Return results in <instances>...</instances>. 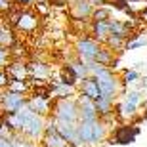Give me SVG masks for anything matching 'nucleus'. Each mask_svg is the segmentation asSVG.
Listing matches in <instances>:
<instances>
[{
	"mask_svg": "<svg viewBox=\"0 0 147 147\" xmlns=\"http://www.w3.org/2000/svg\"><path fill=\"white\" fill-rule=\"evenodd\" d=\"M92 76L98 82L99 90H101V96H111V98L117 99L119 94L124 92V84L120 80V76L113 69H109V67H99Z\"/></svg>",
	"mask_w": 147,
	"mask_h": 147,
	"instance_id": "nucleus-1",
	"label": "nucleus"
},
{
	"mask_svg": "<svg viewBox=\"0 0 147 147\" xmlns=\"http://www.w3.org/2000/svg\"><path fill=\"white\" fill-rule=\"evenodd\" d=\"M55 120H67V122H78V105L76 98H59L52 103Z\"/></svg>",
	"mask_w": 147,
	"mask_h": 147,
	"instance_id": "nucleus-2",
	"label": "nucleus"
},
{
	"mask_svg": "<svg viewBox=\"0 0 147 147\" xmlns=\"http://www.w3.org/2000/svg\"><path fill=\"white\" fill-rule=\"evenodd\" d=\"M99 48H101V42H98L96 38L88 36V34H84V36H80V38H76V42H75L76 59H80L82 63H90V61L96 59V55H98Z\"/></svg>",
	"mask_w": 147,
	"mask_h": 147,
	"instance_id": "nucleus-3",
	"label": "nucleus"
},
{
	"mask_svg": "<svg viewBox=\"0 0 147 147\" xmlns=\"http://www.w3.org/2000/svg\"><path fill=\"white\" fill-rule=\"evenodd\" d=\"M38 25H40V17H38L34 11H31V10H19L17 19H16V23H13L11 27L16 29V31L25 33V34H31V33H34V31L38 29Z\"/></svg>",
	"mask_w": 147,
	"mask_h": 147,
	"instance_id": "nucleus-4",
	"label": "nucleus"
},
{
	"mask_svg": "<svg viewBox=\"0 0 147 147\" xmlns=\"http://www.w3.org/2000/svg\"><path fill=\"white\" fill-rule=\"evenodd\" d=\"M142 128L136 124H124V126H119L115 130L113 138H111V143L115 145H132L136 142V138L140 136Z\"/></svg>",
	"mask_w": 147,
	"mask_h": 147,
	"instance_id": "nucleus-5",
	"label": "nucleus"
},
{
	"mask_svg": "<svg viewBox=\"0 0 147 147\" xmlns=\"http://www.w3.org/2000/svg\"><path fill=\"white\" fill-rule=\"evenodd\" d=\"M44 126H46V117H40V115L33 113L31 119L23 124L21 134H25V136L31 138V140H40L42 134H44Z\"/></svg>",
	"mask_w": 147,
	"mask_h": 147,
	"instance_id": "nucleus-6",
	"label": "nucleus"
},
{
	"mask_svg": "<svg viewBox=\"0 0 147 147\" xmlns=\"http://www.w3.org/2000/svg\"><path fill=\"white\" fill-rule=\"evenodd\" d=\"M27 103V96L25 94H17V92H8L6 90L4 98L0 99V109L2 113H16Z\"/></svg>",
	"mask_w": 147,
	"mask_h": 147,
	"instance_id": "nucleus-7",
	"label": "nucleus"
},
{
	"mask_svg": "<svg viewBox=\"0 0 147 147\" xmlns=\"http://www.w3.org/2000/svg\"><path fill=\"white\" fill-rule=\"evenodd\" d=\"M42 142H44V147H67V145H69V143L61 138V134L57 132L54 119L48 120V122H46V126H44Z\"/></svg>",
	"mask_w": 147,
	"mask_h": 147,
	"instance_id": "nucleus-8",
	"label": "nucleus"
},
{
	"mask_svg": "<svg viewBox=\"0 0 147 147\" xmlns=\"http://www.w3.org/2000/svg\"><path fill=\"white\" fill-rule=\"evenodd\" d=\"M76 105H78V120H84V122H92V120L99 119L98 113H96V105H94V99L86 98L84 94H78V98H76Z\"/></svg>",
	"mask_w": 147,
	"mask_h": 147,
	"instance_id": "nucleus-9",
	"label": "nucleus"
},
{
	"mask_svg": "<svg viewBox=\"0 0 147 147\" xmlns=\"http://www.w3.org/2000/svg\"><path fill=\"white\" fill-rule=\"evenodd\" d=\"M94 105H96V113H98V117L103 122H107V120H111L115 117V98H111V96H99L96 101H94Z\"/></svg>",
	"mask_w": 147,
	"mask_h": 147,
	"instance_id": "nucleus-10",
	"label": "nucleus"
},
{
	"mask_svg": "<svg viewBox=\"0 0 147 147\" xmlns=\"http://www.w3.org/2000/svg\"><path fill=\"white\" fill-rule=\"evenodd\" d=\"M6 75L10 80H27L29 78V71H27V63L21 59H11L8 65L4 67Z\"/></svg>",
	"mask_w": 147,
	"mask_h": 147,
	"instance_id": "nucleus-11",
	"label": "nucleus"
},
{
	"mask_svg": "<svg viewBox=\"0 0 147 147\" xmlns=\"http://www.w3.org/2000/svg\"><path fill=\"white\" fill-rule=\"evenodd\" d=\"M27 107L33 111V113L40 115V117H48L50 111H52L50 98H40V96H31V98H27Z\"/></svg>",
	"mask_w": 147,
	"mask_h": 147,
	"instance_id": "nucleus-12",
	"label": "nucleus"
},
{
	"mask_svg": "<svg viewBox=\"0 0 147 147\" xmlns=\"http://www.w3.org/2000/svg\"><path fill=\"white\" fill-rule=\"evenodd\" d=\"M55 128H57V132L61 134V138L65 140L69 145H75V138H76V124L78 122H67V120H55Z\"/></svg>",
	"mask_w": 147,
	"mask_h": 147,
	"instance_id": "nucleus-13",
	"label": "nucleus"
},
{
	"mask_svg": "<svg viewBox=\"0 0 147 147\" xmlns=\"http://www.w3.org/2000/svg\"><path fill=\"white\" fill-rule=\"evenodd\" d=\"M92 11H94V6L90 0H73L71 16L75 19H90Z\"/></svg>",
	"mask_w": 147,
	"mask_h": 147,
	"instance_id": "nucleus-14",
	"label": "nucleus"
},
{
	"mask_svg": "<svg viewBox=\"0 0 147 147\" xmlns=\"http://www.w3.org/2000/svg\"><path fill=\"white\" fill-rule=\"evenodd\" d=\"M90 34H92V38H96L98 42L103 44L105 38L111 34V17L105 19V21H92V25H90Z\"/></svg>",
	"mask_w": 147,
	"mask_h": 147,
	"instance_id": "nucleus-15",
	"label": "nucleus"
},
{
	"mask_svg": "<svg viewBox=\"0 0 147 147\" xmlns=\"http://www.w3.org/2000/svg\"><path fill=\"white\" fill-rule=\"evenodd\" d=\"M115 117H119L120 120H134L138 117V105L122 99L120 103L115 105Z\"/></svg>",
	"mask_w": 147,
	"mask_h": 147,
	"instance_id": "nucleus-16",
	"label": "nucleus"
},
{
	"mask_svg": "<svg viewBox=\"0 0 147 147\" xmlns=\"http://www.w3.org/2000/svg\"><path fill=\"white\" fill-rule=\"evenodd\" d=\"M78 84H80V94H84L86 98H90V99H94V101H96V99L101 96V90H99L98 82H96V78H94L92 75L86 76L84 80H80Z\"/></svg>",
	"mask_w": 147,
	"mask_h": 147,
	"instance_id": "nucleus-17",
	"label": "nucleus"
},
{
	"mask_svg": "<svg viewBox=\"0 0 147 147\" xmlns=\"http://www.w3.org/2000/svg\"><path fill=\"white\" fill-rule=\"evenodd\" d=\"M27 71H29V76H33L34 80H44L52 75V69L50 65L42 63V61H31L27 63Z\"/></svg>",
	"mask_w": 147,
	"mask_h": 147,
	"instance_id": "nucleus-18",
	"label": "nucleus"
},
{
	"mask_svg": "<svg viewBox=\"0 0 147 147\" xmlns=\"http://www.w3.org/2000/svg\"><path fill=\"white\" fill-rule=\"evenodd\" d=\"M73 96H75V86H71V84H63L59 80L50 84V98L59 99V98H73Z\"/></svg>",
	"mask_w": 147,
	"mask_h": 147,
	"instance_id": "nucleus-19",
	"label": "nucleus"
},
{
	"mask_svg": "<svg viewBox=\"0 0 147 147\" xmlns=\"http://www.w3.org/2000/svg\"><path fill=\"white\" fill-rule=\"evenodd\" d=\"M94 61H96L98 65L109 67V69H113L115 63H117V59H115V52L109 50L107 46H103V44H101V48H99V52H98V55H96V59H94Z\"/></svg>",
	"mask_w": 147,
	"mask_h": 147,
	"instance_id": "nucleus-20",
	"label": "nucleus"
},
{
	"mask_svg": "<svg viewBox=\"0 0 147 147\" xmlns=\"http://www.w3.org/2000/svg\"><path fill=\"white\" fill-rule=\"evenodd\" d=\"M65 67L73 73V76L76 78V82H80V80H84L86 76H90V71H88L86 63H82L80 59H73V61H69Z\"/></svg>",
	"mask_w": 147,
	"mask_h": 147,
	"instance_id": "nucleus-21",
	"label": "nucleus"
},
{
	"mask_svg": "<svg viewBox=\"0 0 147 147\" xmlns=\"http://www.w3.org/2000/svg\"><path fill=\"white\" fill-rule=\"evenodd\" d=\"M16 42H17V38H16L13 29H11L10 25H4V23H0V46H2V48H8V50H10Z\"/></svg>",
	"mask_w": 147,
	"mask_h": 147,
	"instance_id": "nucleus-22",
	"label": "nucleus"
},
{
	"mask_svg": "<svg viewBox=\"0 0 147 147\" xmlns=\"http://www.w3.org/2000/svg\"><path fill=\"white\" fill-rule=\"evenodd\" d=\"M124 44H126V38L119 36V34H109V36L105 38L103 46H107V48L113 50V52H122V50H124Z\"/></svg>",
	"mask_w": 147,
	"mask_h": 147,
	"instance_id": "nucleus-23",
	"label": "nucleus"
},
{
	"mask_svg": "<svg viewBox=\"0 0 147 147\" xmlns=\"http://www.w3.org/2000/svg\"><path fill=\"white\" fill-rule=\"evenodd\" d=\"M10 142H11V147H36L34 140L27 138L25 134H21V132H17V134H13V138H11Z\"/></svg>",
	"mask_w": 147,
	"mask_h": 147,
	"instance_id": "nucleus-24",
	"label": "nucleus"
},
{
	"mask_svg": "<svg viewBox=\"0 0 147 147\" xmlns=\"http://www.w3.org/2000/svg\"><path fill=\"white\" fill-rule=\"evenodd\" d=\"M109 17H111V8H107V6H96L92 16H90V19L92 21H105Z\"/></svg>",
	"mask_w": 147,
	"mask_h": 147,
	"instance_id": "nucleus-25",
	"label": "nucleus"
},
{
	"mask_svg": "<svg viewBox=\"0 0 147 147\" xmlns=\"http://www.w3.org/2000/svg\"><path fill=\"white\" fill-rule=\"evenodd\" d=\"M29 88L31 86L27 84V80H10L8 86H6V90L8 92H17V94H27Z\"/></svg>",
	"mask_w": 147,
	"mask_h": 147,
	"instance_id": "nucleus-26",
	"label": "nucleus"
},
{
	"mask_svg": "<svg viewBox=\"0 0 147 147\" xmlns=\"http://www.w3.org/2000/svg\"><path fill=\"white\" fill-rule=\"evenodd\" d=\"M124 99L130 101V103H134V105H140L145 99V96H143L142 90H130V92H124Z\"/></svg>",
	"mask_w": 147,
	"mask_h": 147,
	"instance_id": "nucleus-27",
	"label": "nucleus"
},
{
	"mask_svg": "<svg viewBox=\"0 0 147 147\" xmlns=\"http://www.w3.org/2000/svg\"><path fill=\"white\" fill-rule=\"evenodd\" d=\"M140 71H136V69H126L124 75H122V84H132V82H138V78H140Z\"/></svg>",
	"mask_w": 147,
	"mask_h": 147,
	"instance_id": "nucleus-28",
	"label": "nucleus"
},
{
	"mask_svg": "<svg viewBox=\"0 0 147 147\" xmlns=\"http://www.w3.org/2000/svg\"><path fill=\"white\" fill-rule=\"evenodd\" d=\"M147 46V38H130V40H126L124 44V50H138V48H143Z\"/></svg>",
	"mask_w": 147,
	"mask_h": 147,
	"instance_id": "nucleus-29",
	"label": "nucleus"
},
{
	"mask_svg": "<svg viewBox=\"0 0 147 147\" xmlns=\"http://www.w3.org/2000/svg\"><path fill=\"white\" fill-rule=\"evenodd\" d=\"M10 61H11V50L2 48V46H0V69H4Z\"/></svg>",
	"mask_w": 147,
	"mask_h": 147,
	"instance_id": "nucleus-30",
	"label": "nucleus"
},
{
	"mask_svg": "<svg viewBox=\"0 0 147 147\" xmlns=\"http://www.w3.org/2000/svg\"><path fill=\"white\" fill-rule=\"evenodd\" d=\"M13 134H17V132H13L10 126L2 120V122H0V138H4V140H11V138H13Z\"/></svg>",
	"mask_w": 147,
	"mask_h": 147,
	"instance_id": "nucleus-31",
	"label": "nucleus"
},
{
	"mask_svg": "<svg viewBox=\"0 0 147 147\" xmlns=\"http://www.w3.org/2000/svg\"><path fill=\"white\" fill-rule=\"evenodd\" d=\"M11 8H13V2L11 0H0V16H6Z\"/></svg>",
	"mask_w": 147,
	"mask_h": 147,
	"instance_id": "nucleus-32",
	"label": "nucleus"
},
{
	"mask_svg": "<svg viewBox=\"0 0 147 147\" xmlns=\"http://www.w3.org/2000/svg\"><path fill=\"white\" fill-rule=\"evenodd\" d=\"M17 8H29V6H33L36 0H11Z\"/></svg>",
	"mask_w": 147,
	"mask_h": 147,
	"instance_id": "nucleus-33",
	"label": "nucleus"
},
{
	"mask_svg": "<svg viewBox=\"0 0 147 147\" xmlns=\"http://www.w3.org/2000/svg\"><path fill=\"white\" fill-rule=\"evenodd\" d=\"M136 90H142V92H145V90H147V75L138 78V88H136Z\"/></svg>",
	"mask_w": 147,
	"mask_h": 147,
	"instance_id": "nucleus-34",
	"label": "nucleus"
},
{
	"mask_svg": "<svg viewBox=\"0 0 147 147\" xmlns=\"http://www.w3.org/2000/svg\"><path fill=\"white\" fill-rule=\"evenodd\" d=\"M8 82H10V78H8L6 71H4V69H0V88H6V86H8Z\"/></svg>",
	"mask_w": 147,
	"mask_h": 147,
	"instance_id": "nucleus-35",
	"label": "nucleus"
},
{
	"mask_svg": "<svg viewBox=\"0 0 147 147\" xmlns=\"http://www.w3.org/2000/svg\"><path fill=\"white\" fill-rule=\"evenodd\" d=\"M0 147H11V142H10V140H4V138H0Z\"/></svg>",
	"mask_w": 147,
	"mask_h": 147,
	"instance_id": "nucleus-36",
	"label": "nucleus"
},
{
	"mask_svg": "<svg viewBox=\"0 0 147 147\" xmlns=\"http://www.w3.org/2000/svg\"><path fill=\"white\" fill-rule=\"evenodd\" d=\"M90 2H92V6L96 8V6H103L105 2H107V0H90Z\"/></svg>",
	"mask_w": 147,
	"mask_h": 147,
	"instance_id": "nucleus-37",
	"label": "nucleus"
},
{
	"mask_svg": "<svg viewBox=\"0 0 147 147\" xmlns=\"http://www.w3.org/2000/svg\"><path fill=\"white\" fill-rule=\"evenodd\" d=\"M143 120H147V109L143 111Z\"/></svg>",
	"mask_w": 147,
	"mask_h": 147,
	"instance_id": "nucleus-38",
	"label": "nucleus"
},
{
	"mask_svg": "<svg viewBox=\"0 0 147 147\" xmlns=\"http://www.w3.org/2000/svg\"><path fill=\"white\" fill-rule=\"evenodd\" d=\"M0 122H2V117H0Z\"/></svg>",
	"mask_w": 147,
	"mask_h": 147,
	"instance_id": "nucleus-39",
	"label": "nucleus"
},
{
	"mask_svg": "<svg viewBox=\"0 0 147 147\" xmlns=\"http://www.w3.org/2000/svg\"><path fill=\"white\" fill-rule=\"evenodd\" d=\"M67 147H71V145H67Z\"/></svg>",
	"mask_w": 147,
	"mask_h": 147,
	"instance_id": "nucleus-40",
	"label": "nucleus"
}]
</instances>
